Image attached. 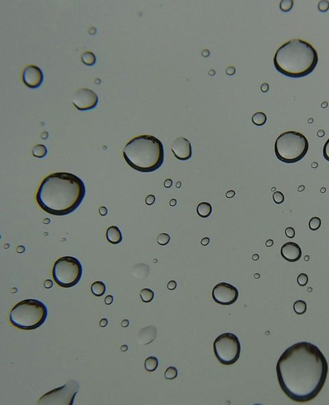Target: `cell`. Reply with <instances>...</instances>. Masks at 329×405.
Here are the masks:
<instances>
[{"label": "cell", "instance_id": "obj_30", "mask_svg": "<svg viewBox=\"0 0 329 405\" xmlns=\"http://www.w3.org/2000/svg\"><path fill=\"white\" fill-rule=\"evenodd\" d=\"M324 156L327 161H329V138L324 146Z\"/></svg>", "mask_w": 329, "mask_h": 405}, {"label": "cell", "instance_id": "obj_3", "mask_svg": "<svg viewBox=\"0 0 329 405\" xmlns=\"http://www.w3.org/2000/svg\"><path fill=\"white\" fill-rule=\"evenodd\" d=\"M318 55L309 42L294 39L278 49L274 65L278 71L291 78H301L311 73L318 64Z\"/></svg>", "mask_w": 329, "mask_h": 405}, {"label": "cell", "instance_id": "obj_9", "mask_svg": "<svg viewBox=\"0 0 329 405\" xmlns=\"http://www.w3.org/2000/svg\"><path fill=\"white\" fill-rule=\"evenodd\" d=\"M212 297L215 302L223 306H229L237 301L239 291L230 284L220 283L214 288Z\"/></svg>", "mask_w": 329, "mask_h": 405}, {"label": "cell", "instance_id": "obj_36", "mask_svg": "<svg viewBox=\"0 0 329 405\" xmlns=\"http://www.w3.org/2000/svg\"><path fill=\"white\" fill-rule=\"evenodd\" d=\"M172 186V180L170 179H168L165 180L164 182V186L166 188H169Z\"/></svg>", "mask_w": 329, "mask_h": 405}, {"label": "cell", "instance_id": "obj_32", "mask_svg": "<svg viewBox=\"0 0 329 405\" xmlns=\"http://www.w3.org/2000/svg\"><path fill=\"white\" fill-rule=\"evenodd\" d=\"M155 201H156V197H155V196H154L153 195H148L145 198V202L148 205H152L154 203Z\"/></svg>", "mask_w": 329, "mask_h": 405}, {"label": "cell", "instance_id": "obj_17", "mask_svg": "<svg viewBox=\"0 0 329 405\" xmlns=\"http://www.w3.org/2000/svg\"><path fill=\"white\" fill-rule=\"evenodd\" d=\"M158 367V360L154 356L148 357L145 361V368L148 372H154Z\"/></svg>", "mask_w": 329, "mask_h": 405}, {"label": "cell", "instance_id": "obj_33", "mask_svg": "<svg viewBox=\"0 0 329 405\" xmlns=\"http://www.w3.org/2000/svg\"><path fill=\"white\" fill-rule=\"evenodd\" d=\"M177 287V283L175 281H170L167 284V288L170 290H175Z\"/></svg>", "mask_w": 329, "mask_h": 405}, {"label": "cell", "instance_id": "obj_27", "mask_svg": "<svg viewBox=\"0 0 329 405\" xmlns=\"http://www.w3.org/2000/svg\"><path fill=\"white\" fill-rule=\"evenodd\" d=\"M274 202L277 204H280L284 201V195L280 191H275L272 195Z\"/></svg>", "mask_w": 329, "mask_h": 405}, {"label": "cell", "instance_id": "obj_46", "mask_svg": "<svg viewBox=\"0 0 329 405\" xmlns=\"http://www.w3.org/2000/svg\"><path fill=\"white\" fill-rule=\"evenodd\" d=\"M318 136H320V137H323V136H324L325 135V132L324 131V130H320V131L318 132Z\"/></svg>", "mask_w": 329, "mask_h": 405}, {"label": "cell", "instance_id": "obj_21", "mask_svg": "<svg viewBox=\"0 0 329 405\" xmlns=\"http://www.w3.org/2000/svg\"><path fill=\"white\" fill-rule=\"evenodd\" d=\"M140 295L142 301L145 303L151 302L154 297V291L149 288H144L141 290L140 293Z\"/></svg>", "mask_w": 329, "mask_h": 405}, {"label": "cell", "instance_id": "obj_13", "mask_svg": "<svg viewBox=\"0 0 329 405\" xmlns=\"http://www.w3.org/2000/svg\"><path fill=\"white\" fill-rule=\"evenodd\" d=\"M302 254L301 248L294 242L286 243L281 248L282 256L289 262L298 261L302 257Z\"/></svg>", "mask_w": 329, "mask_h": 405}, {"label": "cell", "instance_id": "obj_16", "mask_svg": "<svg viewBox=\"0 0 329 405\" xmlns=\"http://www.w3.org/2000/svg\"><path fill=\"white\" fill-rule=\"evenodd\" d=\"M105 285L102 281H95L92 284L91 286V290L93 294L96 297H101L105 292Z\"/></svg>", "mask_w": 329, "mask_h": 405}, {"label": "cell", "instance_id": "obj_1", "mask_svg": "<svg viewBox=\"0 0 329 405\" xmlns=\"http://www.w3.org/2000/svg\"><path fill=\"white\" fill-rule=\"evenodd\" d=\"M328 366L319 348L307 342L285 350L276 364L279 385L291 400L306 403L317 396L325 385Z\"/></svg>", "mask_w": 329, "mask_h": 405}, {"label": "cell", "instance_id": "obj_54", "mask_svg": "<svg viewBox=\"0 0 329 405\" xmlns=\"http://www.w3.org/2000/svg\"><path fill=\"white\" fill-rule=\"evenodd\" d=\"M275 190V188H273L272 189V190Z\"/></svg>", "mask_w": 329, "mask_h": 405}, {"label": "cell", "instance_id": "obj_6", "mask_svg": "<svg viewBox=\"0 0 329 405\" xmlns=\"http://www.w3.org/2000/svg\"><path fill=\"white\" fill-rule=\"evenodd\" d=\"M309 150V141L303 134L296 131L285 132L278 136L275 152L278 160L285 163H294L302 160Z\"/></svg>", "mask_w": 329, "mask_h": 405}, {"label": "cell", "instance_id": "obj_44", "mask_svg": "<svg viewBox=\"0 0 329 405\" xmlns=\"http://www.w3.org/2000/svg\"><path fill=\"white\" fill-rule=\"evenodd\" d=\"M17 251L19 253H22L24 251V247L23 246H19L17 248Z\"/></svg>", "mask_w": 329, "mask_h": 405}, {"label": "cell", "instance_id": "obj_34", "mask_svg": "<svg viewBox=\"0 0 329 405\" xmlns=\"http://www.w3.org/2000/svg\"><path fill=\"white\" fill-rule=\"evenodd\" d=\"M113 302V297L112 295H108L105 298V303L107 305H110Z\"/></svg>", "mask_w": 329, "mask_h": 405}, {"label": "cell", "instance_id": "obj_35", "mask_svg": "<svg viewBox=\"0 0 329 405\" xmlns=\"http://www.w3.org/2000/svg\"><path fill=\"white\" fill-rule=\"evenodd\" d=\"M44 286L46 288H50L53 286V282L50 279H47L44 283Z\"/></svg>", "mask_w": 329, "mask_h": 405}, {"label": "cell", "instance_id": "obj_2", "mask_svg": "<svg viewBox=\"0 0 329 405\" xmlns=\"http://www.w3.org/2000/svg\"><path fill=\"white\" fill-rule=\"evenodd\" d=\"M86 195L82 180L68 172L52 173L42 180L37 192L40 208L55 216H64L77 209Z\"/></svg>", "mask_w": 329, "mask_h": 405}, {"label": "cell", "instance_id": "obj_43", "mask_svg": "<svg viewBox=\"0 0 329 405\" xmlns=\"http://www.w3.org/2000/svg\"><path fill=\"white\" fill-rule=\"evenodd\" d=\"M273 244H274V242H273V240H268V241H267L265 242V245H266L267 247H271V246L273 245Z\"/></svg>", "mask_w": 329, "mask_h": 405}, {"label": "cell", "instance_id": "obj_14", "mask_svg": "<svg viewBox=\"0 0 329 405\" xmlns=\"http://www.w3.org/2000/svg\"><path fill=\"white\" fill-rule=\"evenodd\" d=\"M106 238L111 244L117 245L122 241V234L120 229L117 226L109 227L106 232Z\"/></svg>", "mask_w": 329, "mask_h": 405}, {"label": "cell", "instance_id": "obj_53", "mask_svg": "<svg viewBox=\"0 0 329 405\" xmlns=\"http://www.w3.org/2000/svg\"><path fill=\"white\" fill-rule=\"evenodd\" d=\"M325 190H325V188H322L321 190V193H324V192H325Z\"/></svg>", "mask_w": 329, "mask_h": 405}, {"label": "cell", "instance_id": "obj_51", "mask_svg": "<svg viewBox=\"0 0 329 405\" xmlns=\"http://www.w3.org/2000/svg\"><path fill=\"white\" fill-rule=\"evenodd\" d=\"M312 166H313V168H316V167H317V166H318V164H317V163H313V164Z\"/></svg>", "mask_w": 329, "mask_h": 405}, {"label": "cell", "instance_id": "obj_48", "mask_svg": "<svg viewBox=\"0 0 329 405\" xmlns=\"http://www.w3.org/2000/svg\"><path fill=\"white\" fill-rule=\"evenodd\" d=\"M127 349H128V347H127V346L126 345H122V346L121 347V350H122V351H127Z\"/></svg>", "mask_w": 329, "mask_h": 405}, {"label": "cell", "instance_id": "obj_22", "mask_svg": "<svg viewBox=\"0 0 329 405\" xmlns=\"http://www.w3.org/2000/svg\"><path fill=\"white\" fill-rule=\"evenodd\" d=\"M293 308L294 312L296 314L302 315L303 313H305L307 310V304L305 301L302 300L296 301L294 303Z\"/></svg>", "mask_w": 329, "mask_h": 405}, {"label": "cell", "instance_id": "obj_29", "mask_svg": "<svg viewBox=\"0 0 329 405\" xmlns=\"http://www.w3.org/2000/svg\"><path fill=\"white\" fill-rule=\"evenodd\" d=\"M318 9L321 12H326L329 9V2L326 0L320 1L318 3Z\"/></svg>", "mask_w": 329, "mask_h": 405}, {"label": "cell", "instance_id": "obj_28", "mask_svg": "<svg viewBox=\"0 0 329 405\" xmlns=\"http://www.w3.org/2000/svg\"><path fill=\"white\" fill-rule=\"evenodd\" d=\"M308 281L309 278L307 275L303 273H300L297 278V282L301 286H305L308 283Z\"/></svg>", "mask_w": 329, "mask_h": 405}, {"label": "cell", "instance_id": "obj_18", "mask_svg": "<svg viewBox=\"0 0 329 405\" xmlns=\"http://www.w3.org/2000/svg\"><path fill=\"white\" fill-rule=\"evenodd\" d=\"M48 154V150L44 145H36L32 150V154L34 157L38 158L45 157Z\"/></svg>", "mask_w": 329, "mask_h": 405}, {"label": "cell", "instance_id": "obj_47", "mask_svg": "<svg viewBox=\"0 0 329 405\" xmlns=\"http://www.w3.org/2000/svg\"><path fill=\"white\" fill-rule=\"evenodd\" d=\"M252 258H253V260L257 261V260H258V259H259V255H258V254H254V255H253V256H252Z\"/></svg>", "mask_w": 329, "mask_h": 405}, {"label": "cell", "instance_id": "obj_19", "mask_svg": "<svg viewBox=\"0 0 329 405\" xmlns=\"http://www.w3.org/2000/svg\"><path fill=\"white\" fill-rule=\"evenodd\" d=\"M82 61L86 66H93L96 63V57L93 53L86 52L82 55Z\"/></svg>", "mask_w": 329, "mask_h": 405}, {"label": "cell", "instance_id": "obj_41", "mask_svg": "<svg viewBox=\"0 0 329 405\" xmlns=\"http://www.w3.org/2000/svg\"><path fill=\"white\" fill-rule=\"evenodd\" d=\"M269 90V85L268 84H263L261 85V91L264 92H266Z\"/></svg>", "mask_w": 329, "mask_h": 405}, {"label": "cell", "instance_id": "obj_12", "mask_svg": "<svg viewBox=\"0 0 329 405\" xmlns=\"http://www.w3.org/2000/svg\"><path fill=\"white\" fill-rule=\"evenodd\" d=\"M171 150L174 156L180 161H187L192 155L191 143L183 137H179L173 141Z\"/></svg>", "mask_w": 329, "mask_h": 405}, {"label": "cell", "instance_id": "obj_7", "mask_svg": "<svg viewBox=\"0 0 329 405\" xmlns=\"http://www.w3.org/2000/svg\"><path fill=\"white\" fill-rule=\"evenodd\" d=\"M54 281L63 288L75 286L81 279L82 266L79 259L71 256H64L55 261L52 271Z\"/></svg>", "mask_w": 329, "mask_h": 405}, {"label": "cell", "instance_id": "obj_38", "mask_svg": "<svg viewBox=\"0 0 329 405\" xmlns=\"http://www.w3.org/2000/svg\"><path fill=\"white\" fill-rule=\"evenodd\" d=\"M235 195V191H233V190L228 191L226 193V197L227 198H229L233 197Z\"/></svg>", "mask_w": 329, "mask_h": 405}, {"label": "cell", "instance_id": "obj_39", "mask_svg": "<svg viewBox=\"0 0 329 405\" xmlns=\"http://www.w3.org/2000/svg\"><path fill=\"white\" fill-rule=\"evenodd\" d=\"M108 319H102L100 321V326L102 327H105V326H106L108 325Z\"/></svg>", "mask_w": 329, "mask_h": 405}, {"label": "cell", "instance_id": "obj_8", "mask_svg": "<svg viewBox=\"0 0 329 405\" xmlns=\"http://www.w3.org/2000/svg\"><path fill=\"white\" fill-rule=\"evenodd\" d=\"M215 357L225 365H230L237 362L240 354V344L238 337L231 333L219 335L214 343Z\"/></svg>", "mask_w": 329, "mask_h": 405}, {"label": "cell", "instance_id": "obj_37", "mask_svg": "<svg viewBox=\"0 0 329 405\" xmlns=\"http://www.w3.org/2000/svg\"><path fill=\"white\" fill-rule=\"evenodd\" d=\"M99 213L102 216H105L108 214V209L104 206L101 207L100 209H99Z\"/></svg>", "mask_w": 329, "mask_h": 405}, {"label": "cell", "instance_id": "obj_26", "mask_svg": "<svg viewBox=\"0 0 329 405\" xmlns=\"http://www.w3.org/2000/svg\"><path fill=\"white\" fill-rule=\"evenodd\" d=\"M170 240V236L166 233L160 234L157 238V241L160 245H166L169 243Z\"/></svg>", "mask_w": 329, "mask_h": 405}, {"label": "cell", "instance_id": "obj_10", "mask_svg": "<svg viewBox=\"0 0 329 405\" xmlns=\"http://www.w3.org/2000/svg\"><path fill=\"white\" fill-rule=\"evenodd\" d=\"M72 102L79 110H89L96 107L98 102V97L93 90L81 88L74 93Z\"/></svg>", "mask_w": 329, "mask_h": 405}, {"label": "cell", "instance_id": "obj_25", "mask_svg": "<svg viewBox=\"0 0 329 405\" xmlns=\"http://www.w3.org/2000/svg\"><path fill=\"white\" fill-rule=\"evenodd\" d=\"M321 219L319 217H313L309 221V226L310 230H316L321 227Z\"/></svg>", "mask_w": 329, "mask_h": 405}, {"label": "cell", "instance_id": "obj_15", "mask_svg": "<svg viewBox=\"0 0 329 405\" xmlns=\"http://www.w3.org/2000/svg\"><path fill=\"white\" fill-rule=\"evenodd\" d=\"M212 212V207L208 202H201L197 205V213L201 218H208Z\"/></svg>", "mask_w": 329, "mask_h": 405}, {"label": "cell", "instance_id": "obj_20", "mask_svg": "<svg viewBox=\"0 0 329 405\" xmlns=\"http://www.w3.org/2000/svg\"><path fill=\"white\" fill-rule=\"evenodd\" d=\"M267 116L262 112H258V113L254 114L252 117V122L257 126H262L266 123Z\"/></svg>", "mask_w": 329, "mask_h": 405}, {"label": "cell", "instance_id": "obj_42", "mask_svg": "<svg viewBox=\"0 0 329 405\" xmlns=\"http://www.w3.org/2000/svg\"><path fill=\"white\" fill-rule=\"evenodd\" d=\"M122 324V327H127V326H129V322L128 320H123L122 322V324Z\"/></svg>", "mask_w": 329, "mask_h": 405}, {"label": "cell", "instance_id": "obj_31", "mask_svg": "<svg viewBox=\"0 0 329 405\" xmlns=\"http://www.w3.org/2000/svg\"><path fill=\"white\" fill-rule=\"evenodd\" d=\"M285 233V235L287 236V237H288L289 238H293L294 237V236H295V230L293 227H289L286 228Z\"/></svg>", "mask_w": 329, "mask_h": 405}, {"label": "cell", "instance_id": "obj_52", "mask_svg": "<svg viewBox=\"0 0 329 405\" xmlns=\"http://www.w3.org/2000/svg\"><path fill=\"white\" fill-rule=\"evenodd\" d=\"M304 259H305V261H309V255H306V256L305 257V258H304Z\"/></svg>", "mask_w": 329, "mask_h": 405}, {"label": "cell", "instance_id": "obj_40", "mask_svg": "<svg viewBox=\"0 0 329 405\" xmlns=\"http://www.w3.org/2000/svg\"><path fill=\"white\" fill-rule=\"evenodd\" d=\"M201 245H203V246H207V245H208V244L210 243V238H208V237L204 238L201 240Z\"/></svg>", "mask_w": 329, "mask_h": 405}, {"label": "cell", "instance_id": "obj_50", "mask_svg": "<svg viewBox=\"0 0 329 405\" xmlns=\"http://www.w3.org/2000/svg\"><path fill=\"white\" fill-rule=\"evenodd\" d=\"M181 182H179H179H177V183H176V187H177V188H179L180 187H181Z\"/></svg>", "mask_w": 329, "mask_h": 405}, {"label": "cell", "instance_id": "obj_49", "mask_svg": "<svg viewBox=\"0 0 329 405\" xmlns=\"http://www.w3.org/2000/svg\"><path fill=\"white\" fill-rule=\"evenodd\" d=\"M304 189H305V187H304V186L302 185V186H299V188H298V190L299 191H303Z\"/></svg>", "mask_w": 329, "mask_h": 405}, {"label": "cell", "instance_id": "obj_4", "mask_svg": "<svg viewBox=\"0 0 329 405\" xmlns=\"http://www.w3.org/2000/svg\"><path fill=\"white\" fill-rule=\"evenodd\" d=\"M123 154L127 163L140 172L156 171L164 161L162 142L150 135L139 136L131 139L124 147Z\"/></svg>", "mask_w": 329, "mask_h": 405}, {"label": "cell", "instance_id": "obj_5", "mask_svg": "<svg viewBox=\"0 0 329 405\" xmlns=\"http://www.w3.org/2000/svg\"><path fill=\"white\" fill-rule=\"evenodd\" d=\"M48 316L46 306L36 299L23 300L12 309L10 321L15 327L23 330H33L41 326Z\"/></svg>", "mask_w": 329, "mask_h": 405}, {"label": "cell", "instance_id": "obj_23", "mask_svg": "<svg viewBox=\"0 0 329 405\" xmlns=\"http://www.w3.org/2000/svg\"><path fill=\"white\" fill-rule=\"evenodd\" d=\"M177 370L174 367H169L165 372V378L166 379H174L177 376Z\"/></svg>", "mask_w": 329, "mask_h": 405}, {"label": "cell", "instance_id": "obj_45", "mask_svg": "<svg viewBox=\"0 0 329 405\" xmlns=\"http://www.w3.org/2000/svg\"><path fill=\"white\" fill-rule=\"evenodd\" d=\"M176 204H177V201L176 200V199H172V200L170 201V205L172 207L175 206V205H176Z\"/></svg>", "mask_w": 329, "mask_h": 405}, {"label": "cell", "instance_id": "obj_11", "mask_svg": "<svg viewBox=\"0 0 329 405\" xmlns=\"http://www.w3.org/2000/svg\"><path fill=\"white\" fill-rule=\"evenodd\" d=\"M44 76L40 68L35 66H29L24 70L23 81L29 88L36 89L42 84Z\"/></svg>", "mask_w": 329, "mask_h": 405}, {"label": "cell", "instance_id": "obj_24", "mask_svg": "<svg viewBox=\"0 0 329 405\" xmlns=\"http://www.w3.org/2000/svg\"><path fill=\"white\" fill-rule=\"evenodd\" d=\"M294 2L293 0H283L281 1L280 4V8L282 11L284 12H287L290 11L293 7Z\"/></svg>", "mask_w": 329, "mask_h": 405}]
</instances>
